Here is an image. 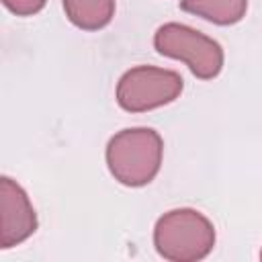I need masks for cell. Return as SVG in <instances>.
I'll use <instances>...</instances> for the list:
<instances>
[{
	"mask_svg": "<svg viewBox=\"0 0 262 262\" xmlns=\"http://www.w3.org/2000/svg\"><path fill=\"white\" fill-rule=\"evenodd\" d=\"M162 137L147 127L123 129L106 145V166L125 186H143L156 178L162 166Z\"/></svg>",
	"mask_w": 262,
	"mask_h": 262,
	"instance_id": "obj_1",
	"label": "cell"
},
{
	"mask_svg": "<svg viewBox=\"0 0 262 262\" xmlns=\"http://www.w3.org/2000/svg\"><path fill=\"white\" fill-rule=\"evenodd\" d=\"M154 246L166 260L196 262L211 254L215 246V227L194 209H174L158 219L154 227Z\"/></svg>",
	"mask_w": 262,
	"mask_h": 262,
	"instance_id": "obj_2",
	"label": "cell"
},
{
	"mask_svg": "<svg viewBox=\"0 0 262 262\" xmlns=\"http://www.w3.org/2000/svg\"><path fill=\"white\" fill-rule=\"evenodd\" d=\"M154 45L160 55L184 61L188 70L201 80L215 78L223 68L221 45L188 25H180V23L162 25L154 35Z\"/></svg>",
	"mask_w": 262,
	"mask_h": 262,
	"instance_id": "obj_3",
	"label": "cell"
},
{
	"mask_svg": "<svg viewBox=\"0 0 262 262\" xmlns=\"http://www.w3.org/2000/svg\"><path fill=\"white\" fill-rule=\"evenodd\" d=\"M182 86V76L174 70L137 66L121 76L117 84V102L123 111L143 113L176 100Z\"/></svg>",
	"mask_w": 262,
	"mask_h": 262,
	"instance_id": "obj_4",
	"label": "cell"
},
{
	"mask_svg": "<svg viewBox=\"0 0 262 262\" xmlns=\"http://www.w3.org/2000/svg\"><path fill=\"white\" fill-rule=\"evenodd\" d=\"M37 229L35 209L25 192V188L8 176L0 180V248L8 250L12 246L29 239Z\"/></svg>",
	"mask_w": 262,
	"mask_h": 262,
	"instance_id": "obj_5",
	"label": "cell"
},
{
	"mask_svg": "<svg viewBox=\"0 0 262 262\" xmlns=\"http://www.w3.org/2000/svg\"><path fill=\"white\" fill-rule=\"evenodd\" d=\"M66 16L84 31L106 27L115 14V0H63Z\"/></svg>",
	"mask_w": 262,
	"mask_h": 262,
	"instance_id": "obj_6",
	"label": "cell"
},
{
	"mask_svg": "<svg viewBox=\"0 0 262 262\" xmlns=\"http://www.w3.org/2000/svg\"><path fill=\"white\" fill-rule=\"evenodd\" d=\"M180 8L215 25H233L244 18L248 0H180Z\"/></svg>",
	"mask_w": 262,
	"mask_h": 262,
	"instance_id": "obj_7",
	"label": "cell"
},
{
	"mask_svg": "<svg viewBox=\"0 0 262 262\" xmlns=\"http://www.w3.org/2000/svg\"><path fill=\"white\" fill-rule=\"evenodd\" d=\"M2 2L16 16H31V14H37L47 0H2Z\"/></svg>",
	"mask_w": 262,
	"mask_h": 262,
	"instance_id": "obj_8",
	"label": "cell"
},
{
	"mask_svg": "<svg viewBox=\"0 0 262 262\" xmlns=\"http://www.w3.org/2000/svg\"><path fill=\"white\" fill-rule=\"evenodd\" d=\"M260 258H262V252H260Z\"/></svg>",
	"mask_w": 262,
	"mask_h": 262,
	"instance_id": "obj_9",
	"label": "cell"
}]
</instances>
